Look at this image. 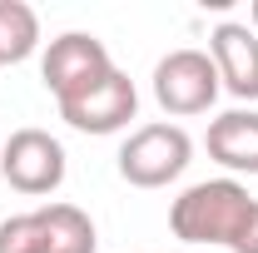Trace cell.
<instances>
[{
	"mask_svg": "<svg viewBox=\"0 0 258 253\" xmlns=\"http://www.w3.org/2000/svg\"><path fill=\"white\" fill-rule=\"evenodd\" d=\"M248 20H253V30H258V0H253V5H248Z\"/></svg>",
	"mask_w": 258,
	"mask_h": 253,
	"instance_id": "11",
	"label": "cell"
},
{
	"mask_svg": "<svg viewBox=\"0 0 258 253\" xmlns=\"http://www.w3.org/2000/svg\"><path fill=\"white\" fill-rule=\"evenodd\" d=\"M219 70L209 60V50H169L154 65V99L164 114H204L219 99Z\"/></svg>",
	"mask_w": 258,
	"mask_h": 253,
	"instance_id": "5",
	"label": "cell"
},
{
	"mask_svg": "<svg viewBox=\"0 0 258 253\" xmlns=\"http://www.w3.org/2000/svg\"><path fill=\"white\" fill-rule=\"evenodd\" d=\"M189 159H194V139L179 124L154 119V124H139L119 144V179L134 189H164L189 169Z\"/></svg>",
	"mask_w": 258,
	"mask_h": 253,
	"instance_id": "3",
	"label": "cell"
},
{
	"mask_svg": "<svg viewBox=\"0 0 258 253\" xmlns=\"http://www.w3.org/2000/svg\"><path fill=\"white\" fill-rule=\"evenodd\" d=\"M209 60L219 70V85L233 99H258V30L243 20H224L209 35Z\"/></svg>",
	"mask_w": 258,
	"mask_h": 253,
	"instance_id": "8",
	"label": "cell"
},
{
	"mask_svg": "<svg viewBox=\"0 0 258 253\" xmlns=\"http://www.w3.org/2000/svg\"><path fill=\"white\" fill-rule=\"evenodd\" d=\"M114 60L104 50L99 35H85V30H64L45 45V60H40V80L55 99H70L80 95L85 85H95L99 75H109Z\"/></svg>",
	"mask_w": 258,
	"mask_h": 253,
	"instance_id": "7",
	"label": "cell"
},
{
	"mask_svg": "<svg viewBox=\"0 0 258 253\" xmlns=\"http://www.w3.org/2000/svg\"><path fill=\"white\" fill-rule=\"evenodd\" d=\"M253 209H258V199L238 179H204V184H189L174 199L169 228L184 243H219V248L233 253L248 219H253Z\"/></svg>",
	"mask_w": 258,
	"mask_h": 253,
	"instance_id": "1",
	"label": "cell"
},
{
	"mask_svg": "<svg viewBox=\"0 0 258 253\" xmlns=\"http://www.w3.org/2000/svg\"><path fill=\"white\" fill-rule=\"evenodd\" d=\"M0 174L15 194H55L64 184V149L50 129H15L5 144H0Z\"/></svg>",
	"mask_w": 258,
	"mask_h": 253,
	"instance_id": "4",
	"label": "cell"
},
{
	"mask_svg": "<svg viewBox=\"0 0 258 253\" xmlns=\"http://www.w3.org/2000/svg\"><path fill=\"white\" fill-rule=\"evenodd\" d=\"M209 159H219L233 174H258V109H228L209 119Z\"/></svg>",
	"mask_w": 258,
	"mask_h": 253,
	"instance_id": "9",
	"label": "cell"
},
{
	"mask_svg": "<svg viewBox=\"0 0 258 253\" xmlns=\"http://www.w3.org/2000/svg\"><path fill=\"white\" fill-rule=\"evenodd\" d=\"M95 219L75 204H45L0 223V253H95Z\"/></svg>",
	"mask_w": 258,
	"mask_h": 253,
	"instance_id": "2",
	"label": "cell"
},
{
	"mask_svg": "<svg viewBox=\"0 0 258 253\" xmlns=\"http://www.w3.org/2000/svg\"><path fill=\"white\" fill-rule=\"evenodd\" d=\"M60 104V119L80 134H119V129L139 114V90L124 70H109L99 75L95 85H85L80 95L55 99Z\"/></svg>",
	"mask_w": 258,
	"mask_h": 253,
	"instance_id": "6",
	"label": "cell"
},
{
	"mask_svg": "<svg viewBox=\"0 0 258 253\" xmlns=\"http://www.w3.org/2000/svg\"><path fill=\"white\" fill-rule=\"evenodd\" d=\"M40 50V15L25 0H0V65H20Z\"/></svg>",
	"mask_w": 258,
	"mask_h": 253,
	"instance_id": "10",
	"label": "cell"
}]
</instances>
